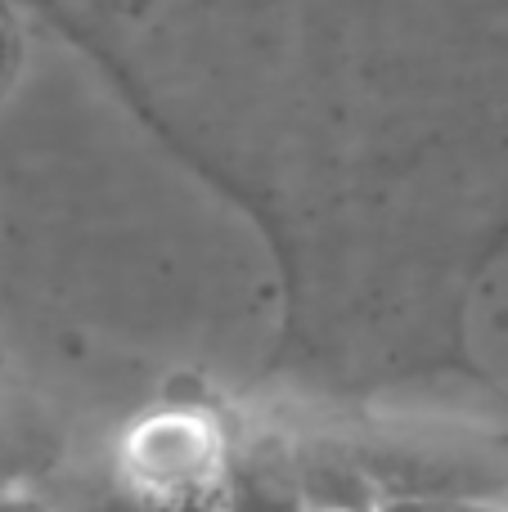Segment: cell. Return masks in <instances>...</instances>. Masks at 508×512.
Listing matches in <instances>:
<instances>
[{
	"label": "cell",
	"mask_w": 508,
	"mask_h": 512,
	"mask_svg": "<svg viewBox=\"0 0 508 512\" xmlns=\"http://www.w3.org/2000/svg\"><path fill=\"white\" fill-rule=\"evenodd\" d=\"M297 512H356V508H320V504H302Z\"/></svg>",
	"instance_id": "8992f818"
},
{
	"label": "cell",
	"mask_w": 508,
	"mask_h": 512,
	"mask_svg": "<svg viewBox=\"0 0 508 512\" xmlns=\"http://www.w3.org/2000/svg\"><path fill=\"white\" fill-rule=\"evenodd\" d=\"M504 248H508V216H504V225H500V230H495V239L486 243V252H482V261H477V270H482V265H491V261H495V256H500Z\"/></svg>",
	"instance_id": "5b68a950"
},
{
	"label": "cell",
	"mask_w": 508,
	"mask_h": 512,
	"mask_svg": "<svg viewBox=\"0 0 508 512\" xmlns=\"http://www.w3.org/2000/svg\"><path fill=\"white\" fill-rule=\"evenodd\" d=\"M18 63H23V45H18V27L14 18H9L5 0H0V99H5L9 81H14Z\"/></svg>",
	"instance_id": "3957f363"
},
{
	"label": "cell",
	"mask_w": 508,
	"mask_h": 512,
	"mask_svg": "<svg viewBox=\"0 0 508 512\" xmlns=\"http://www.w3.org/2000/svg\"><path fill=\"white\" fill-rule=\"evenodd\" d=\"M0 512H54L50 499L32 495V490H5L0 486Z\"/></svg>",
	"instance_id": "277c9868"
},
{
	"label": "cell",
	"mask_w": 508,
	"mask_h": 512,
	"mask_svg": "<svg viewBox=\"0 0 508 512\" xmlns=\"http://www.w3.org/2000/svg\"><path fill=\"white\" fill-rule=\"evenodd\" d=\"M374 512H508V499H473V495H383Z\"/></svg>",
	"instance_id": "7a4b0ae2"
},
{
	"label": "cell",
	"mask_w": 508,
	"mask_h": 512,
	"mask_svg": "<svg viewBox=\"0 0 508 512\" xmlns=\"http://www.w3.org/2000/svg\"><path fill=\"white\" fill-rule=\"evenodd\" d=\"M113 472L144 512H225L234 436L203 400H167L122 432Z\"/></svg>",
	"instance_id": "6da1fadb"
}]
</instances>
